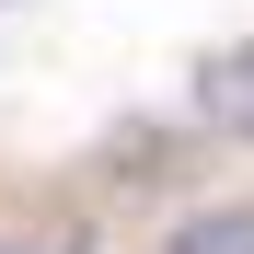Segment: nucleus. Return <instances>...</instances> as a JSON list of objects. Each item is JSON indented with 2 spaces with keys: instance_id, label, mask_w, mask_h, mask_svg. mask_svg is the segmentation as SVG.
Listing matches in <instances>:
<instances>
[{
  "instance_id": "nucleus-1",
  "label": "nucleus",
  "mask_w": 254,
  "mask_h": 254,
  "mask_svg": "<svg viewBox=\"0 0 254 254\" xmlns=\"http://www.w3.org/2000/svg\"><path fill=\"white\" fill-rule=\"evenodd\" d=\"M196 127H220V139H254V35L196 58Z\"/></svg>"
},
{
  "instance_id": "nucleus-2",
  "label": "nucleus",
  "mask_w": 254,
  "mask_h": 254,
  "mask_svg": "<svg viewBox=\"0 0 254 254\" xmlns=\"http://www.w3.org/2000/svg\"><path fill=\"white\" fill-rule=\"evenodd\" d=\"M162 254H254V196H220V208H196V220H174Z\"/></svg>"
}]
</instances>
